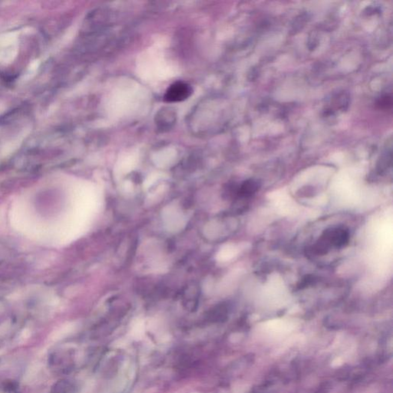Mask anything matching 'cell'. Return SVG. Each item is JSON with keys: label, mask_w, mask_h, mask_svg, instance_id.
I'll return each mask as SVG.
<instances>
[{"label": "cell", "mask_w": 393, "mask_h": 393, "mask_svg": "<svg viewBox=\"0 0 393 393\" xmlns=\"http://www.w3.org/2000/svg\"><path fill=\"white\" fill-rule=\"evenodd\" d=\"M349 240V233L347 229L343 227H331L323 232L314 249L319 254H326L331 247L343 248L347 245Z\"/></svg>", "instance_id": "1"}, {"label": "cell", "mask_w": 393, "mask_h": 393, "mask_svg": "<svg viewBox=\"0 0 393 393\" xmlns=\"http://www.w3.org/2000/svg\"><path fill=\"white\" fill-rule=\"evenodd\" d=\"M260 187V182L258 180L249 179V180H245L240 185L238 191H237V194L240 198H249L258 191Z\"/></svg>", "instance_id": "4"}, {"label": "cell", "mask_w": 393, "mask_h": 393, "mask_svg": "<svg viewBox=\"0 0 393 393\" xmlns=\"http://www.w3.org/2000/svg\"><path fill=\"white\" fill-rule=\"evenodd\" d=\"M192 87L186 82H174L170 85L164 96V100L168 103L186 100L192 94Z\"/></svg>", "instance_id": "2"}, {"label": "cell", "mask_w": 393, "mask_h": 393, "mask_svg": "<svg viewBox=\"0 0 393 393\" xmlns=\"http://www.w3.org/2000/svg\"><path fill=\"white\" fill-rule=\"evenodd\" d=\"M377 105L382 109H388L392 106V99L389 95H385L378 100Z\"/></svg>", "instance_id": "6"}, {"label": "cell", "mask_w": 393, "mask_h": 393, "mask_svg": "<svg viewBox=\"0 0 393 393\" xmlns=\"http://www.w3.org/2000/svg\"><path fill=\"white\" fill-rule=\"evenodd\" d=\"M391 150L390 148L389 150H387L385 153L384 154L383 156L381 158L380 162H379V165H378V170H379V172L387 169L388 165H391Z\"/></svg>", "instance_id": "5"}, {"label": "cell", "mask_w": 393, "mask_h": 393, "mask_svg": "<svg viewBox=\"0 0 393 393\" xmlns=\"http://www.w3.org/2000/svg\"><path fill=\"white\" fill-rule=\"evenodd\" d=\"M175 111L171 108H163L157 113L155 123L157 127L162 131L168 130L175 123Z\"/></svg>", "instance_id": "3"}]
</instances>
